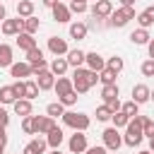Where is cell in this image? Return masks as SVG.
Here are the masks:
<instances>
[{"label":"cell","mask_w":154,"mask_h":154,"mask_svg":"<svg viewBox=\"0 0 154 154\" xmlns=\"http://www.w3.org/2000/svg\"><path fill=\"white\" fill-rule=\"evenodd\" d=\"M26 58H29V63H36V60H43V53H41V48H31V51H26Z\"/></svg>","instance_id":"obj_40"},{"label":"cell","mask_w":154,"mask_h":154,"mask_svg":"<svg viewBox=\"0 0 154 154\" xmlns=\"http://www.w3.org/2000/svg\"><path fill=\"white\" fill-rule=\"evenodd\" d=\"M111 118H113V111H111L106 103L96 108V120H111Z\"/></svg>","instance_id":"obj_35"},{"label":"cell","mask_w":154,"mask_h":154,"mask_svg":"<svg viewBox=\"0 0 154 154\" xmlns=\"http://www.w3.org/2000/svg\"><path fill=\"white\" fill-rule=\"evenodd\" d=\"M55 91H58V96H65L67 91H72L75 87H72V79H67V77H58V82H55V87H53Z\"/></svg>","instance_id":"obj_20"},{"label":"cell","mask_w":154,"mask_h":154,"mask_svg":"<svg viewBox=\"0 0 154 154\" xmlns=\"http://www.w3.org/2000/svg\"><path fill=\"white\" fill-rule=\"evenodd\" d=\"M106 106H108V108H111V111H113V113H116V111H120V108H123V106H120V101H118V99H113V101H108V103H106Z\"/></svg>","instance_id":"obj_44"},{"label":"cell","mask_w":154,"mask_h":154,"mask_svg":"<svg viewBox=\"0 0 154 154\" xmlns=\"http://www.w3.org/2000/svg\"><path fill=\"white\" fill-rule=\"evenodd\" d=\"M53 128H55V120H53L51 116H43V118L36 116V132H38V135H48Z\"/></svg>","instance_id":"obj_13"},{"label":"cell","mask_w":154,"mask_h":154,"mask_svg":"<svg viewBox=\"0 0 154 154\" xmlns=\"http://www.w3.org/2000/svg\"><path fill=\"white\" fill-rule=\"evenodd\" d=\"M24 96L31 101V99H36L38 96V84L36 82H24Z\"/></svg>","instance_id":"obj_33"},{"label":"cell","mask_w":154,"mask_h":154,"mask_svg":"<svg viewBox=\"0 0 154 154\" xmlns=\"http://www.w3.org/2000/svg\"><path fill=\"white\" fill-rule=\"evenodd\" d=\"M46 7H53V5H58V0H41Z\"/></svg>","instance_id":"obj_50"},{"label":"cell","mask_w":154,"mask_h":154,"mask_svg":"<svg viewBox=\"0 0 154 154\" xmlns=\"http://www.w3.org/2000/svg\"><path fill=\"white\" fill-rule=\"evenodd\" d=\"M79 2H87V0H79Z\"/></svg>","instance_id":"obj_58"},{"label":"cell","mask_w":154,"mask_h":154,"mask_svg":"<svg viewBox=\"0 0 154 154\" xmlns=\"http://www.w3.org/2000/svg\"><path fill=\"white\" fill-rule=\"evenodd\" d=\"M10 72H12V77H29V75H34V70H31L29 63H12Z\"/></svg>","instance_id":"obj_15"},{"label":"cell","mask_w":154,"mask_h":154,"mask_svg":"<svg viewBox=\"0 0 154 154\" xmlns=\"http://www.w3.org/2000/svg\"><path fill=\"white\" fill-rule=\"evenodd\" d=\"M142 132H144L147 137H154V120H149V118H147V123H144V128H142Z\"/></svg>","instance_id":"obj_43"},{"label":"cell","mask_w":154,"mask_h":154,"mask_svg":"<svg viewBox=\"0 0 154 154\" xmlns=\"http://www.w3.org/2000/svg\"><path fill=\"white\" fill-rule=\"evenodd\" d=\"M140 154H154V152H152V149H149V152H140Z\"/></svg>","instance_id":"obj_55"},{"label":"cell","mask_w":154,"mask_h":154,"mask_svg":"<svg viewBox=\"0 0 154 154\" xmlns=\"http://www.w3.org/2000/svg\"><path fill=\"white\" fill-rule=\"evenodd\" d=\"M46 144H48V142H43V140H31V142L24 147V152H22V154H43Z\"/></svg>","instance_id":"obj_24"},{"label":"cell","mask_w":154,"mask_h":154,"mask_svg":"<svg viewBox=\"0 0 154 154\" xmlns=\"http://www.w3.org/2000/svg\"><path fill=\"white\" fill-rule=\"evenodd\" d=\"M63 123H65L67 128H75V130H87V128H89V116L75 113V111H65V113H63Z\"/></svg>","instance_id":"obj_3"},{"label":"cell","mask_w":154,"mask_h":154,"mask_svg":"<svg viewBox=\"0 0 154 154\" xmlns=\"http://www.w3.org/2000/svg\"><path fill=\"white\" fill-rule=\"evenodd\" d=\"M22 31V19H2V34L5 36H17Z\"/></svg>","instance_id":"obj_9"},{"label":"cell","mask_w":154,"mask_h":154,"mask_svg":"<svg viewBox=\"0 0 154 154\" xmlns=\"http://www.w3.org/2000/svg\"><path fill=\"white\" fill-rule=\"evenodd\" d=\"M149 96H152V89L147 84H135L132 87V101L144 103V101H149Z\"/></svg>","instance_id":"obj_10"},{"label":"cell","mask_w":154,"mask_h":154,"mask_svg":"<svg viewBox=\"0 0 154 154\" xmlns=\"http://www.w3.org/2000/svg\"><path fill=\"white\" fill-rule=\"evenodd\" d=\"M70 152H72V154H82V152H87V135H82V130L75 132V135L70 137Z\"/></svg>","instance_id":"obj_7"},{"label":"cell","mask_w":154,"mask_h":154,"mask_svg":"<svg viewBox=\"0 0 154 154\" xmlns=\"http://www.w3.org/2000/svg\"><path fill=\"white\" fill-rule=\"evenodd\" d=\"M7 123H10V116H7V111L0 106V125H7Z\"/></svg>","instance_id":"obj_45"},{"label":"cell","mask_w":154,"mask_h":154,"mask_svg":"<svg viewBox=\"0 0 154 154\" xmlns=\"http://www.w3.org/2000/svg\"><path fill=\"white\" fill-rule=\"evenodd\" d=\"M101 96H103V101H106V103H108V101H113V99H118V84H103Z\"/></svg>","instance_id":"obj_29"},{"label":"cell","mask_w":154,"mask_h":154,"mask_svg":"<svg viewBox=\"0 0 154 154\" xmlns=\"http://www.w3.org/2000/svg\"><path fill=\"white\" fill-rule=\"evenodd\" d=\"M51 154H60V149H53V152H51Z\"/></svg>","instance_id":"obj_54"},{"label":"cell","mask_w":154,"mask_h":154,"mask_svg":"<svg viewBox=\"0 0 154 154\" xmlns=\"http://www.w3.org/2000/svg\"><path fill=\"white\" fill-rule=\"evenodd\" d=\"M14 101H17L14 87H2L0 89V103H14Z\"/></svg>","instance_id":"obj_28"},{"label":"cell","mask_w":154,"mask_h":154,"mask_svg":"<svg viewBox=\"0 0 154 154\" xmlns=\"http://www.w3.org/2000/svg\"><path fill=\"white\" fill-rule=\"evenodd\" d=\"M106 67H108V70H113V72H120V70H123V58L113 55V58L106 63Z\"/></svg>","instance_id":"obj_37"},{"label":"cell","mask_w":154,"mask_h":154,"mask_svg":"<svg viewBox=\"0 0 154 154\" xmlns=\"http://www.w3.org/2000/svg\"><path fill=\"white\" fill-rule=\"evenodd\" d=\"M34 14V2L31 0H19L17 2V17H31Z\"/></svg>","instance_id":"obj_25"},{"label":"cell","mask_w":154,"mask_h":154,"mask_svg":"<svg viewBox=\"0 0 154 154\" xmlns=\"http://www.w3.org/2000/svg\"><path fill=\"white\" fill-rule=\"evenodd\" d=\"M149 149L154 152V137H149Z\"/></svg>","instance_id":"obj_53"},{"label":"cell","mask_w":154,"mask_h":154,"mask_svg":"<svg viewBox=\"0 0 154 154\" xmlns=\"http://www.w3.org/2000/svg\"><path fill=\"white\" fill-rule=\"evenodd\" d=\"M67 67H70L67 58H60V55H55V60L51 63V72H53V75H58V77H60V75H65V70H67Z\"/></svg>","instance_id":"obj_18"},{"label":"cell","mask_w":154,"mask_h":154,"mask_svg":"<svg viewBox=\"0 0 154 154\" xmlns=\"http://www.w3.org/2000/svg\"><path fill=\"white\" fill-rule=\"evenodd\" d=\"M12 87H14V91H17V96H24V82H14Z\"/></svg>","instance_id":"obj_47"},{"label":"cell","mask_w":154,"mask_h":154,"mask_svg":"<svg viewBox=\"0 0 154 154\" xmlns=\"http://www.w3.org/2000/svg\"><path fill=\"white\" fill-rule=\"evenodd\" d=\"M70 12H77V14H82V12H87V2H79V0H72V5H70Z\"/></svg>","instance_id":"obj_42"},{"label":"cell","mask_w":154,"mask_h":154,"mask_svg":"<svg viewBox=\"0 0 154 154\" xmlns=\"http://www.w3.org/2000/svg\"><path fill=\"white\" fill-rule=\"evenodd\" d=\"M48 51L53 55H63V53H67V43L63 38H58V36H51L48 38Z\"/></svg>","instance_id":"obj_14"},{"label":"cell","mask_w":154,"mask_h":154,"mask_svg":"<svg viewBox=\"0 0 154 154\" xmlns=\"http://www.w3.org/2000/svg\"><path fill=\"white\" fill-rule=\"evenodd\" d=\"M2 149H5V144H0V154H2Z\"/></svg>","instance_id":"obj_56"},{"label":"cell","mask_w":154,"mask_h":154,"mask_svg":"<svg viewBox=\"0 0 154 154\" xmlns=\"http://www.w3.org/2000/svg\"><path fill=\"white\" fill-rule=\"evenodd\" d=\"M116 75H118V72H113V70L103 67V70L99 72V79H101V84H116Z\"/></svg>","instance_id":"obj_32"},{"label":"cell","mask_w":154,"mask_h":154,"mask_svg":"<svg viewBox=\"0 0 154 154\" xmlns=\"http://www.w3.org/2000/svg\"><path fill=\"white\" fill-rule=\"evenodd\" d=\"M142 75L144 77H154V60H144L142 63Z\"/></svg>","instance_id":"obj_41"},{"label":"cell","mask_w":154,"mask_h":154,"mask_svg":"<svg viewBox=\"0 0 154 154\" xmlns=\"http://www.w3.org/2000/svg\"><path fill=\"white\" fill-rule=\"evenodd\" d=\"M87 65H89V70H94V72H101L103 67H106V60L96 53V51H91V53H87Z\"/></svg>","instance_id":"obj_12"},{"label":"cell","mask_w":154,"mask_h":154,"mask_svg":"<svg viewBox=\"0 0 154 154\" xmlns=\"http://www.w3.org/2000/svg\"><path fill=\"white\" fill-rule=\"evenodd\" d=\"M75 101H77V91H75V89H72V91H67L65 96H60V103H63V106H72Z\"/></svg>","instance_id":"obj_39"},{"label":"cell","mask_w":154,"mask_h":154,"mask_svg":"<svg viewBox=\"0 0 154 154\" xmlns=\"http://www.w3.org/2000/svg\"><path fill=\"white\" fill-rule=\"evenodd\" d=\"M5 14H7L5 12V5H0V19H5Z\"/></svg>","instance_id":"obj_52"},{"label":"cell","mask_w":154,"mask_h":154,"mask_svg":"<svg viewBox=\"0 0 154 154\" xmlns=\"http://www.w3.org/2000/svg\"><path fill=\"white\" fill-rule=\"evenodd\" d=\"M120 2H123V7H132L135 5V0H120Z\"/></svg>","instance_id":"obj_51"},{"label":"cell","mask_w":154,"mask_h":154,"mask_svg":"<svg viewBox=\"0 0 154 154\" xmlns=\"http://www.w3.org/2000/svg\"><path fill=\"white\" fill-rule=\"evenodd\" d=\"M130 19H135V10L132 7H120V10H116L111 14V24L113 26H125Z\"/></svg>","instance_id":"obj_4"},{"label":"cell","mask_w":154,"mask_h":154,"mask_svg":"<svg viewBox=\"0 0 154 154\" xmlns=\"http://www.w3.org/2000/svg\"><path fill=\"white\" fill-rule=\"evenodd\" d=\"M38 26H41V22L36 17H24L22 19V31H26V34H36Z\"/></svg>","instance_id":"obj_26"},{"label":"cell","mask_w":154,"mask_h":154,"mask_svg":"<svg viewBox=\"0 0 154 154\" xmlns=\"http://www.w3.org/2000/svg\"><path fill=\"white\" fill-rule=\"evenodd\" d=\"M46 113H48L51 118H58V116L63 118V113H65V106H63L60 101H58V103H48V108H46Z\"/></svg>","instance_id":"obj_34"},{"label":"cell","mask_w":154,"mask_h":154,"mask_svg":"<svg viewBox=\"0 0 154 154\" xmlns=\"http://www.w3.org/2000/svg\"><path fill=\"white\" fill-rule=\"evenodd\" d=\"M130 41H132L135 46H144V43H149V31L140 26L137 31H132V34H130Z\"/></svg>","instance_id":"obj_19"},{"label":"cell","mask_w":154,"mask_h":154,"mask_svg":"<svg viewBox=\"0 0 154 154\" xmlns=\"http://www.w3.org/2000/svg\"><path fill=\"white\" fill-rule=\"evenodd\" d=\"M70 36H72V38H77V41H79V38H84V36H87V24L75 22V24L70 26Z\"/></svg>","instance_id":"obj_30"},{"label":"cell","mask_w":154,"mask_h":154,"mask_svg":"<svg viewBox=\"0 0 154 154\" xmlns=\"http://www.w3.org/2000/svg\"><path fill=\"white\" fill-rule=\"evenodd\" d=\"M103 144H106V149H111V152H118V147L123 144V137L118 135V130H116V128H108V130H103Z\"/></svg>","instance_id":"obj_5"},{"label":"cell","mask_w":154,"mask_h":154,"mask_svg":"<svg viewBox=\"0 0 154 154\" xmlns=\"http://www.w3.org/2000/svg\"><path fill=\"white\" fill-rule=\"evenodd\" d=\"M12 106H14V113L17 116H31V101L29 99H17Z\"/></svg>","instance_id":"obj_21"},{"label":"cell","mask_w":154,"mask_h":154,"mask_svg":"<svg viewBox=\"0 0 154 154\" xmlns=\"http://www.w3.org/2000/svg\"><path fill=\"white\" fill-rule=\"evenodd\" d=\"M144 123H147V116H140V113H137V116L125 125L128 132H125V140H123V142H125L128 147H137V144L142 142V135H144L142 128H144Z\"/></svg>","instance_id":"obj_2"},{"label":"cell","mask_w":154,"mask_h":154,"mask_svg":"<svg viewBox=\"0 0 154 154\" xmlns=\"http://www.w3.org/2000/svg\"><path fill=\"white\" fill-rule=\"evenodd\" d=\"M38 77H36V84H38V89H53L55 87V75L51 72V70H41V72H36Z\"/></svg>","instance_id":"obj_8"},{"label":"cell","mask_w":154,"mask_h":154,"mask_svg":"<svg viewBox=\"0 0 154 154\" xmlns=\"http://www.w3.org/2000/svg\"><path fill=\"white\" fill-rule=\"evenodd\" d=\"M67 63H70L72 67H79L82 63H87V53H82L79 48H75V51H67Z\"/></svg>","instance_id":"obj_17"},{"label":"cell","mask_w":154,"mask_h":154,"mask_svg":"<svg viewBox=\"0 0 154 154\" xmlns=\"http://www.w3.org/2000/svg\"><path fill=\"white\" fill-rule=\"evenodd\" d=\"M91 14H94V17H99V19H103V17L113 14V5H111V0H96V2H94V7H91Z\"/></svg>","instance_id":"obj_6"},{"label":"cell","mask_w":154,"mask_h":154,"mask_svg":"<svg viewBox=\"0 0 154 154\" xmlns=\"http://www.w3.org/2000/svg\"><path fill=\"white\" fill-rule=\"evenodd\" d=\"M149 99H154V91H152V96H149Z\"/></svg>","instance_id":"obj_57"},{"label":"cell","mask_w":154,"mask_h":154,"mask_svg":"<svg viewBox=\"0 0 154 154\" xmlns=\"http://www.w3.org/2000/svg\"><path fill=\"white\" fill-rule=\"evenodd\" d=\"M137 106H140L137 101H128V103H123V108H120V111H123V113H128L130 118H135V116H137Z\"/></svg>","instance_id":"obj_38"},{"label":"cell","mask_w":154,"mask_h":154,"mask_svg":"<svg viewBox=\"0 0 154 154\" xmlns=\"http://www.w3.org/2000/svg\"><path fill=\"white\" fill-rule=\"evenodd\" d=\"M113 123H116V128H123V125L130 123V116L123 113V111H116V113H113Z\"/></svg>","instance_id":"obj_36"},{"label":"cell","mask_w":154,"mask_h":154,"mask_svg":"<svg viewBox=\"0 0 154 154\" xmlns=\"http://www.w3.org/2000/svg\"><path fill=\"white\" fill-rule=\"evenodd\" d=\"M113 154H118V152H113Z\"/></svg>","instance_id":"obj_59"},{"label":"cell","mask_w":154,"mask_h":154,"mask_svg":"<svg viewBox=\"0 0 154 154\" xmlns=\"http://www.w3.org/2000/svg\"><path fill=\"white\" fill-rule=\"evenodd\" d=\"M51 10H53V19H55V22H70V14H72V12H70V7H65L63 2L53 5Z\"/></svg>","instance_id":"obj_16"},{"label":"cell","mask_w":154,"mask_h":154,"mask_svg":"<svg viewBox=\"0 0 154 154\" xmlns=\"http://www.w3.org/2000/svg\"><path fill=\"white\" fill-rule=\"evenodd\" d=\"M46 142H48V147H53V149H58L60 147V142H63V130L55 125L51 132H48V137H46Z\"/></svg>","instance_id":"obj_22"},{"label":"cell","mask_w":154,"mask_h":154,"mask_svg":"<svg viewBox=\"0 0 154 154\" xmlns=\"http://www.w3.org/2000/svg\"><path fill=\"white\" fill-rule=\"evenodd\" d=\"M137 22H140V26H142V29H149V26L154 24V7H147L144 12H140Z\"/></svg>","instance_id":"obj_23"},{"label":"cell","mask_w":154,"mask_h":154,"mask_svg":"<svg viewBox=\"0 0 154 154\" xmlns=\"http://www.w3.org/2000/svg\"><path fill=\"white\" fill-rule=\"evenodd\" d=\"M0 144H7V132H5V125H0Z\"/></svg>","instance_id":"obj_48"},{"label":"cell","mask_w":154,"mask_h":154,"mask_svg":"<svg viewBox=\"0 0 154 154\" xmlns=\"http://www.w3.org/2000/svg\"><path fill=\"white\" fill-rule=\"evenodd\" d=\"M12 65V48L7 43H0V67H10Z\"/></svg>","instance_id":"obj_27"},{"label":"cell","mask_w":154,"mask_h":154,"mask_svg":"<svg viewBox=\"0 0 154 154\" xmlns=\"http://www.w3.org/2000/svg\"><path fill=\"white\" fill-rule=\"evenodd\" d=\"M99 82V75L94 72V70H84V67H75V77H72V87H75V91L77 94H84V91H89L94 84Z\"/></svg>","instance_id":"obj_1"},{"label":"cell","mask_w":154,"mask_h":154,"mask_svg":"<svg viewBox=\"0 0 154 154\" xmlns=\"http://www.w3.org/2000/svg\"><path fill=\"white\" fill-rule=\"evenodd\" d=\"M17 46H19L22 51H31V48H36V38H34V34L19 31V34H17Z\"/></svg>","instance_id":"obj_11"},{"label":"cell","mask_w":154,"mask_h":154,"mask_svg":"<svg viewBox=\"0 0 154 154\" xmlns=\"http://www.w3.org/2000/svg\"><path fill=\"white\" fill-rule=\"evenodd\" d=\"M22 130H24L26 135H34V132H36V116H24V120H22Z\"/></svg>","instance_id":"obj_31"},{"label":"cell","mask_w":154,"mask_h":154,"mask_svg":"<svg viewBox=\"0 0 154 154\" xmlns=\"http://www.w3.org/2000/svg\"><path fill=\"white\" fill-rule=\"evenodd\" d=\"M87 154H106V147H87Z\"/></svg>","instance_id":"obj_46"},{"label":"cell","mask_w":154,"mask_h":154,"mask_svg":"<svg viewBox=\"0 0 154 154\" xmlns=\"http://www.w3.org/2000/svg\"><path fill=\"white\" fill-rule=\"evenodd\" d=\"M147 48H149V58H152V60H154V38H152V41H149V43H147Z\"/></svg>","instance_id":"obj_49"}]
</instances>
